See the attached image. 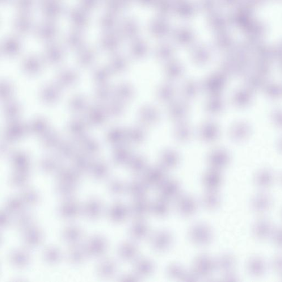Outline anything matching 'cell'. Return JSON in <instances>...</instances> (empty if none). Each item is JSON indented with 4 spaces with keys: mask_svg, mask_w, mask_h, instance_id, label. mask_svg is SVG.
Segmentation results:
<instances>
[{
    "mask_svg": "<svg viewBox=\"0 0 282 282\" xmlns=\"http://www.w3.org/2000/svg\"><path fill=\"white\" fill-rule=\"evenodd\" d=\"M105 8L104 4L96 5L89 16L85 32V39L88 45H94L100 40L102 32V20Z\"/></svg>",
    "mask_w": 282,
    "mask_h": 282,
    "instance_id": "1",
    "label": "cell"
},
{
    "mask_svg": "<svg viewBox=\"0 0 282 282\" xmlns=\"http://www.w3.org/2000/svg\"><path fill=\"white\" fill-rule=\"evenodd\" d=\"M17 12L14 6L8 4L1 6V29L0 36L1 39H6L13 29L16 19Z\"/></svg>",
    "mask_w": 282,
    "mask_h": 282,
    "instance_id": "2",
    "label": "cell"
},
{
    "mask_svg": "<svg viewBox=\"0 0 282 282\" xmlns=\"http://www.w3.org/2000/svg\"><path fill=\"white\" fill-rule=\"evenodd\" d=\"M88 255L94 257L102 256L108 249V242L103 235L95 234L88 239L85 246Z\"/></svg>",
    "mask_w": 282,
    "mask_h": 282,
    "instance_id": "3",
    "label": "cell"
},
{
    "mask_svg": "<svg viewBox=\"0 0 282 282\" xmlns=\"http://www.w3.org/2000/svg\"><path fill=\"white\" fill-rule=\"evenodd\" d=\"M58 215L66 220H73L79 216L81 208L74 197L67 198L58 206Z\"/></svg>",
    "mask_w": 282,
    "mask_h": 282,
    "instance_id": "4",
    "label": "cell"
},
{
    "mask_svg": "<svg viewBox=\"0 0 282 282\" xmlns=\"http://www.w3.org/2000/svg\"><path fill=\"white\" fill-rule=\"evenodd\" d=\"M189 236L193 243L205 245L211 242L212 233L208 226L200 224L192 227L189 232Z\"/></svg>",
    "mask_w": 282,
    "mask_h": 282,
    "instance_id": "5",
    "label": "cell"
},
{
    "mask_svg": "<svg viewBox=\"0 0 282 282\" xmlns=\"http://www.w3.org/2000/svg\"><path fill=\"white\" fill-rule=\"evenodd\" d=\"M8 261L11 266L14 268L24 269L30 264L31 257L26 249L17 248L12 250L8 255Z\"/></svg>",
    "mask_w": 282,
    "mask_h": 282,
    "instance_id": "6",
    "label": "cell"
},
{
    "mask_svg": "<svg viewBox=\"0 0 282 282\" xmlns=\"http://www.w3.org/2000/svg\"><path fill=\"white\" fill-rule=\"evenodd\" d=\"M23 233V242L27 247L33 248L38 247L44 242L43 231L36 225Z\"/></svg>",
    "mask_w": 282,
    "mask_h": 282,
    "instance_id": "7",
    "label": "cell"
},
{
    "mask_svg": "<svg viewBox=\"0 0 282 282\" xmlns=\"http://www.w3.org/2000/svg\"><path fill=\"white\" fill-rule=\"evenodd\" d=\"M272 206V197L266 193H258L252 198L251 200V208L257 214L267 212Z\"/></svg>",
    "mask_w": 282,
    "mask_h": 282,
    "instance_id": "8",
    "label": "cell"
},
{
    "mask_svg": "<svg viewBox=\"0 0 282 282\" xmlns=\"http://www.w3.org/2000/svg\"><path fill=\"white\" fill-rule=\"evenodd\" d=\"M103 205L96 198L88 199L84 206L83 212L86 217L91 221H97L103 214Z\"/></svg>",
    "mask_w": 282,
    "mask_h": 282,
    "instance_id": "9",
    "label": "cell"
},
{
    "mask_svg": "<svg viewBox=\"0 0 282 282\" xmlns=\"http://www.w3.org/2000/svg\"><path fill=\"white\" fill-rule=\"evenodd\" d=\"M255 238L260 241H264L273 233V226L270 221L266 219H260L256 222L252 229Z\"/></svg>",
    "mask_w": 282,
    "mask_h": 282,
    "instance_id": "10",
    "label": "cell"
},
{
    "mask_svg": "<svg viewBox=\"0 0 282 282\" xmlns=\"http://www.w3.org/2000/svg\"><path fill=\"white\" fill-rule=\"evenodd\" d=\"M83 237V230L77 226H67L62 230L61 238L63 241L69 244L70 245L79 244Z\"/></svg>",
    "mask_w": 282,
    "mask_h": 282,
    "instance_id": "11",
    "label": "cell"
},
{
    "mask_svg": "<svg viewBox=\"0 0 282 282\" xmlns=\"http://www.w3.org/2000/svg\"><path fill=\"white\" fill-rule=\"evenodd\" d=\"M88 256L86 247L79 245V244L70 245L67 250V260L73 264H82L86 260Z\"/></svg>",
    "mask_w": 282,
    "mask_h": 282,
    "instance_id": "12",
    "label": "cell"
},
{
    "mask_svg": "<svg viewBox=\"0 0 282 282\" xmlns=\"http://www.w3.org/2000/svg\"><path fill=\"white\" fill-rule=\"evenodd\" d=\"M128 213L127 207L123 204L116 203L109 209L108 217L112 222L119 223L123 222L127 218Z\"/></svg>",
    "mask_w": 282,
    "mask_h": 282,
    "instance_id": "13",
    "label": "cell"
},
{
    "mask_svg": "<svg viewBox=\"0 0 282 282\" xmlns=\"http://www.w3.org/2000/svg\"><path fill=\"white\" fill-rule=\"evenodd\" d=\"M116 271V265L114 261L109 258L101 261L96 267V273L103 279L112 277L115 274Z\"/></svg>",
    "mask_w": 282,
    "mask_h": 282,
    "instance_id": "14",
    "label": "cell"
},
{
    "mask_svg": "<svg viewBox=\"0 0 282 282\" xmlns=\"http://www.w3.org/2000/svg\"><path fill=\"white\" fill-rule=\"evenodd\" d=\"M171 243V235L166 231L155 234L152 239V246L155 250L163 251L168 249Z\"/></svg>",
    "mask_w": 282,
    "mask_h": 282,
    "instance_id": "15",
    "label": "cell"
},
{
    "mask_svg": "<svg viewBox=\"0 0 282 282\" xmlns=\"http://www.w3.org/2000/svg\"><path fill=\"white\" fill-rule=\"evenodd\" d=\"M62 257L60 249L56 246H48L43 251V258L45 263L52 266L59 263Z\"/></svg>",
    "mask_w": 282,
    "mask_h": 282,
    "instance_id": "16",
    "label": "cell"
},
{
    "mask_svg": "<svg viewBox=\"0 0 282 282\" xmlns=\"http://www.w3.org/2000/svg\"><path fill=\"white\" fill-rule=\"evenodd\" d=\"M25 205L35 206L40 203L41 197L39 193L36 188L32 187L23 188L20 195Z\"/></svg>",
    "mask_w": 282,
    "mask_h": 282,
    "instance_id": "17",
    "label": "cell"
},
{
    "mask_svg": "<svg viewBox=\"0 0 282 282\" xmlns=\"http://www.w3.org/2000/svg\"><path fill=\"white\" fill-rule=\"evenodd\" d=\"M161 194L162 198L166 200L173 199L177 196L179 192V184L176 181L170 180L161 185Z\"/></svg>",
    "mask_w": 282,
    "mask_h": 282,
    "instance_id": "18",
    "label": "cell"
},
{
    "mask_svg": "<svg viewBox=\"0 0 282 282\" xmlns=\"http://www.w3.org/2000/svg\"><path fill=\"white\" fill-rule=\"evenodd\" d=\"M57 181L78 185L81 181V174L75 169L66 168L58 171Z\"/></svg>",
    "mask_w": 282,
    "mask_h": 282,
    "instance_id": "19",
    "label": "cell"
},
{
    "mask_svg": "<svg viewBox=\"0 0 282 282\" xmlns=\"http://www.w3.org/2000/svg\"><path fill=\"white\" fill-rule=\"evenodd\" d=\"M29 171L16 170L9 178L10 186L14 188H24L29 182Z\"/></svg>",
    "mask_w": 282,
    "mask_h": 282,
    "instance_id": "20",
    "label": "cell"
},
{
    "mask_svg": "<svg viewBox=\"0 0 282 282\" xmlns=\"http://www.w3.org/2000/svg\"><path fill=\"white\" fill-rule=\"evenodd\" d=\"M196 273L206 276L209 274L213 269L212 260L205 255L201 256L197 259L195 263Z\"/></svg>",
    "mask_w": 282,
    "mask_h": 282,
    "instance_id": "21",
    "label": "cell"
},
{
    "mask_svg": "<svg viewBox=\"0 0 282 282\" xmlns=\"http://www.w3.org/2000/svg\"><path fill=\"white\" fill-rule=\"evenodd\" d=\"M179 212L185 216H190L195 213L196 205L192 197L188 196L180 198L178 205Z\"/></svg>",
    "mask_w": 282,
    "mask_h": 282,
    "instance_id": "22",
    "label": "cell"
},
{
    "mask_svg": "<svg viewBox=\"0 0 282 282\" xmlns=\"http://www.w3.org/2000/svg\"><path fill=\"white\" fill-rule=\"evenodd\" d=\"M35 221V217L32 214L22 212L19 214L16 219L15 226L17 229L24 232L36 225Z\"/></svg>",
    "mask_w": 282,
    "mask_h": 282,
    "instance_id": "23",
    "label": "cell"
},
{
    "mask_svg": "<svg viewBox=\"0 0 282 282\" xmlns=\"http://www.w3.org/2000/svg\"><path fill=\"white\" fill-rule=\"evenodd\" d=\"M78 185L57 181L56 191L58 195L64 199L73 197L77 190Z\"/></svg>",
    "mask_w": 282,
    "mask_h": 282,
    "instance_id": "24",
    "label": "cell"
},
{
    "mask_svg": "<svg viewBox=\"0 0 282 282\" xmlns=\"http://www.w3.org/2000/svg\"><path fill=\"white\" fill-rule=\"evenodd\" d=\"M247 268L252 275L260 276L264 272L266 264L260 257L255 256L252 258L248 262Z\"/></svg>",
    "mask_w": 282,
    "mask_h": 282,
    "instance_id": "25",
    "label": "cell"
},
{
    "mask_svg": "<svg viewBox=\"0 0 282 282\" xmlns=\"http://www.w3.org/2000/svg\"><path fill=\"white\" fill-rule=\"evenodd\" d=\"M274 178L271 172L264 170L256 175L255 183L257 187L262 188H267L272 186Z\"/></svg>",
    "mask_w": 282,
    "mask_h": 282,
    "instance_id": "26",
    "label": "cell"
},
{
    "mask_svg": "<svg viewBox=\"0 0 282 282\" xmlns=\"http://www.w3.org/2000/svg\"><path fill=\"white\" fill-rule=\"evenodd\" d=\"M25 206L20 196H13L8 198L6 201L5 209L11 214H18L23 212Z\"/></svg>",
    "mask_w": 282,
    "mask_h": 282,
    "instance_id": "27",
    "label": "cell"
},
{
    "mask_svg": "<svg viewBox=\"0 0 282 282\" xmlns=\"http://www.w3.org/2000/svg\"><path fill=\"white\" fill-rule=\"evenodd\" d=\"M137 200L132 205L131 211L133 216L141 218L146 215L149 211L148 203L143 197L137 198Z\"/></svg>",
    "mask_w": 282,
    "mask_h": 282,
    "instance_id": "28",
    "label": "cell"
},
{
    "mask_svg": "<svg viewBox=\"0 0 282 282\" xmlns=\"http://www.w3.org/2000/svg\"><path fill=\"white\" fill-rule=\"evenodd\" d=\"M119 254L123 260H132L135 258L137 256V247L131 243H124L121 244L119 247Z\"/></svg>",
    "mask_w": 282,
    "mask_h": 282,
    "instance_id": "29",
    "label": "cell"
},
{
    "mask_svg": "<svg viewBox=\"0 0 282 282\" xmlns=\"http://www.w3.org/2000/svg\"><path fill=\"white\" fill-rule=\"evenodd\" d=\"M164 178V173L159 168H152L147 172L146 176V182L150 185H161Z\"/></svg>",
    "mask_w": 282,
    "mask_h": 282,
    "instance_id": "30",
    "label": "cell"
},
{
    "mask_svg": "<svg viewBox=\"0 0 282 282\" xmlns=\"http://www.w3.org/2000/svg\"><path fill=\"white\" fill-rule=\"evenodd\" d=\"M220 203V196L215 190H209L206 193L203 199V204L206 208L210 210L216 209L218 207Z\"/></svg>",
    "mask_w": 282,
    "mask_h": 282,
    "instance_id": "31",
    "label": "cell"
},
{
    "mask_svg": "<svg viewBox=\"0 0 282 282\" xmlns=\"http://www.w3.org/2000/svg\"><path fill=\"white\" fill-rule=\"evenodd\" d=\"M221 182L220 173L216 170L210 171L205 176L204 182L205 186L209 190H216Z\"/></svg>",
    "mask_w": 282,
    "mask_h": 282,
    "instance_id": "32",
    "label": "cell"
},
{
    "mask_svg": "<svg viewBox=\"0 0 282 282\" xmlns=\"http://www.w3.org/2000/svg\"><path fill=\"white\" fill-rule=\"evenodd\" d=\"M130 232L134 238L136 239L145 238L149 233L148 226L144 222L138 220L134 223Z\"/></svg>",
    "mask_w": 282,
    "mask_h": 282,
    "instance_id": "33",
    "label": "cell"
},
{
    "mask_svg": "<svg viewBox=\"0 0 282 282\" xmlns=\"http://www.w3.org/2000/svg\"><path fill=\"white\" fill-rule=\"evenodd\" d=\"M128 190L130 194L137 198L144 197L147 191L146 184L141 180H134L130 184Z\"/></svg>",
    "mask_w": 282,
    "mask_h": 282,
    "instance_id": "34",
    "label": "cell"
},
{
    "mask_svg": "<svg viewBox=\"0 0 282 282\" xmlns=\"http://www.w3.org/2000/svg\"><path fill=\"white\" fill-rule=\"evenodd\" d=\"M109 171L108 168L104 164H96L93 168L92 175L95 180H103L107 177Z\"/></svg>",
    "mask_w": 282,
    "mask_h": 282,
    "instance_id": "35",
    "label": "cell"
},
{
    "mask_svg": "<svg viewBox=\"0 0 282 282\" xmlns=\"http://www.w3.org/2000/svg\"><path fill=\"white\" fill-rule=\"evenodd\" d=\"M153 212L159 216H165L169 210V205L167 200L161 198L155 201L153 206Z\"/></svg>",
    "mask_w": 282,
    "mask_h": 282,
    "instance_id": "36",
    "label": "cell"
},
{
    "mask_svg": "<svg viewBox=\"0 0 282 282\" xmlns=\"http://www.w3.org/2000/svg\"><path fill=\"white\" fill-rule=\"evenodd\" d=\"M236 263V260L234 256L226 255L222 257L219 261L218 264L223 270L229 271L232 269Z\"/></svg>",
    "mask_w": 282,
    "mask_h": 282,
    "instance_id": "37",
    "label": "cell"
},
{
    "mask_svg": "<svg viewBox=\"0 0 282 282\" xmlns=\"http://www.w3.org/2000/svg\"><path fill=\"white\" fill-rule=\"evenodd\" d=\"M153 269V264L150 260L142 259L136 263V270L139 274L142 275H148Z\"/></svg>",
    "mask_w": 282,
    "mask_h": 282,
    "instance_id": "38",
    "label": "cell"
},
{
    "mask_svg": "<svg viewBox=\"0 0 282 282\" xmlns=\"http://www.w3.org/2000/svg\"><path fill=\"white\" fill-rule=\"evenodd\" d=\"M124 184L118 179H113L108 184V190L112 194L118 195L125 190Z\"/></svg>",
    "mask_w": 282,
    "mask_h": 282,
    "instance_id": "39",
    "label": "cell"
},
{
    "mask_svg": "<svg viewBox=\"0 0 282 282\" xmlns=\"http://www.w3.org/2000/svg\"><path fill=\"white\" fill-rule=\"evenodd\" d=\"M11 213L5 208L1 210V213H0V225L2 228H6L11 225Z\"/></svg>",
    "mask_w": 282,
    "mask_h": 282,
    "instance_id": "40",
    "label": "cell"
},
{
    "mask_svg": "<svg viewBox=\"0 0 282 282\" xmlns=\"http://www.w3.org/2000/svg\"><path fill=\"white\" fill-rule=\"evenodd\" d=\"M145 167V162L144 160L140 158H137L134 159L132 162L131 168L132 169L134 172H140L144 169Z\"/></svg>",
    "mask_w": 282,
    "mask_h": 282,
    "instance_id": "41",
    "label": "cell"
},
{
    "mask_svg": "<svg viewBox=\"0 0 282 282\" xmlns=\"http://www.w3.org/2000/svg\"><path fill=\"white\" fill-rule=\"evenodd\" d=\"M57 165L56 163L52 161H46L43 163L42 169L47 174H53L55 172H58Z\"/></svg>",
    "mask_w": 282,
    "mask_h": 282,
    "instance_id": "42",
    "label": "cell"
},
{
    "mask_svg": "<svg viewBox=\"0 0 282 282\" xmlns=\"http://www.w3.org/2000/svg\"><path fill=\"white\" fill-rule=\"evenodd\" d=\"M211 163L214 167L221 168L225 165L226 158L224 155H214L211 158Z\"/></svg>",
    "mask_w": 282,
    "mask_h": 282,
    "instance_id": "43",
    "label": "cell"
},
{
    "mask_svg": "<svg viewBox=\"0 0 282 282\" xmlns=\"http://www.w3.org/2000/svg\"><path fill=\"white\" fill-rule=\"evenodd\" d=\"M272 266L275 272L282 275V254L275 257L273 260Z\"/></svg>",
    "mask_w": 282,
    "mask_h": 282,
    "instance_id": "44",
    "label": "cell"
},
{
    "mask_svg": "<svg viewBox=\"0 0 282 282\" xmlns=\"http://www.w3.org/2000/svg\"><path fill=\"white\" fill-rule=\"evenodd\" d=\"M176 157L174 154H168L164 157L163 163L167 167H172L175 165L176 163Z\"/></svg>",
    "mask_w": 282,
    "mask_h": 282,
    "instance_id": "45",
    "label": "cell"
},
{
    "mask_svg": "<svg viewBox=\"0 0 282 282\" xmlns=\"http://www.w3.org/2000/svg\"><path fill=\"white\" fill-rule=\"evenodd\" d=\"M273 242L275 245L282 249V227L277 229L273 233Z\"/></svg>",
    "mask_w": 282,
    "mask_h": 282,
    "instance_id": "46",
    "label": "cell"
},
{
    "mask_svg": "<svg viewBox=\"0 0 282 282\" xmlns=\"http://www.w3.org/2000/svg\"><path fill=\"white\" fill-rule=\"evenodd\" d=\"M182 269L176 264L171 265L169 269H168V273L172 277H179L182 275Z\"/></svg>",
    "mask_w": 282,
    "mask_h": 282,
    "instance_id": "47",
    "label": "cell"
},
{
    "mask_svg": "<svg viewBox=\"0 0 282 282\" xmlns=\"http://www.w3.org/2000/svg\"><path fill=\"white\" fill-rule=\"evenodd\" d=\"M82 0H62V3L65 7L70 8L76 7Z\"/></svg>",
    "mask_w": 282,
    "mask_h": 282,
    "instance_id": "48",
    "label": "cell"
},
{
    "mask_svg": "<svg viewBox=\"0 0 282 282\" xmlns=\"http://www.w3.org/2000/svg\"><path fill=\"white\" fill-rule=\"evenodd\" d=\"M281 182H282V178H281Z\"/></svg>",
    "mask_w": 282,
    "mask_h": 282,
    "instance_id": "49",
    "label": "cell"
}]
</instances>
